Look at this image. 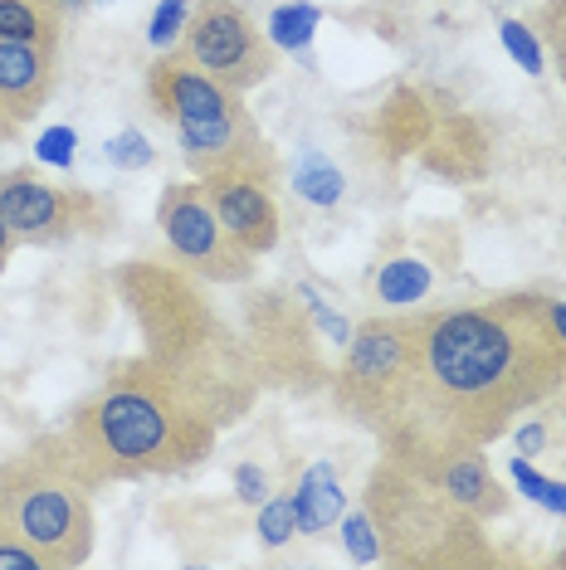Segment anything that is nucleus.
<instances>
[{"instance_id": "f257e3e1", "label": "nucleus", "mask_w": 566, "mask_h": 570, "mask_svg": "<svg viewBox=\"0 0 566 570\" xmlns=\"http://www.w3.org/2000/svg\"><path fill=\"white\" fill-rule=\"evenodd\" d=\"M566 385V346L547 332L533 293L494 303L416 313V366L396 434L381 439L386 459L416 463L430 453L488 449L513 420Z\"/></svg>"}, {"instance_id": "f03ea898", "label": "nucleus", "mask_w": 566, "mask_h": 570, "mask_svg": "<svg viewBox=\"0 0 566 570\" xmlns=\"http://www.w3.org/2000/svg\"><path fill=\"white\" fill-rule=\"evenodd\" d=\"M221 424V410L201 385L147 352L108 371V381L64 424V444L88 483L108 488L196 469L211 459Z\"/></svg>"}, {"instance_id": "7ed1b4c3", "label": "nucleus", "mask_w": 566, "mask_h": 570, "mask_svg": "<svg viewBox=\"0 0 566 570\" xmlns=\"http://www.w3.org/2000/svg\"><path fill=\"white\" fill-rule=\"evenodd\" d=\"M94 492L64 434H45L0 463V531L30 547L45 570H74L94 551Z\"/></svg>"}, {"instance_id": "20e7f679", "label": "nucleus", "mask_w": 566, "mask_h": 570, "mask_svg": "<svg viewBox=\"0 0 566 570\" xmlns=\"http://www.w3.org/2000/svg\"><path fill=\"white\" fill-rule=\"evenodd\" d=\"M147 98L162 122H172L176 147L196 180L221 171H274L279 157L260 132L254 112L244 108V94L196 69L182 49H166L147 69Z\"/></svg>"}, {"instance_id": "39448f33", "label": "nucleus", "mask_w": 566, "mask_h": 570, "mask_svg": "<svg viewBox=\"0 0 566 570\" xmlns=\"http://www.w3.org/2000/svg\"><path fill=\"white\" fill-rule=\"evenodd\" d=\"M123 293L152 342L147 352L162 356L172 371H182L191 385H201L211 405L221 410V420L230 410L250 405L244 346H235V336L215 322V313L182 274H162V268L142 264L133 268V278H123Z\"/></svg>"}, {"instance_id": "423d86ee", "label": "nucleus", "mask_w": 566, "mask_h": 570, "mask_svg": "<svg viewBox=\"0 0 566 570\" xmlns=\"http://www.w3.org/2000/svg\"><path fill=\"white\" fill-rule=\"evenodd\" d=\"M410 366H416V313L367 317L362 327H352V342L342 346L332 400L342 414H352L357 424L386 439L406 420Z\"/></svg>"}, {"instance_id": "0eeeda50", "label": "nucleus", "mask_w": 566, "mask_h": 570, "mask_svg": "<svg viewBox=\"0 0 566 570\" xmlns=\"http://www.w3.org/2000/svg\"><path fill=\"white\" fill-rule=\"evenodd\" d=\"M157 229L176 258V268L191 278L230 288V283H244L254 274V254L230 239V229L221 225V215H215V205L205 196L201 180H176V186L162 190L157 196Z\"/></svg>"}, {"instance_id": "6e6552de", "label": "nucleus", "mask_w": 566, "mask_h": 570, "mask_svg": "<svg viewBox=\"0 0 566 570\" xmlns=\"http://www.w3.org/2000/svg\"><path fill=\"white\" fill-rule=\"evenodd\" d=\"M182 55L235 94H250L274 73V45L240 0H196Z\"/></svg>"}, {"instance_id": "1a4fd4ad", "label": "nucleus", "mask_w": 566, "mask_h": 570, "mask_svg": "<svg viewBox=\"0 0 566 570\" xmlns=\"http://www.w3.org/2000/svg\"><path fill=\"white\" fill-rule=\"evenodd\" d=\"M0 215H6V225L16 229V239L35 244V249L94 235L98 225L113 219L103 196L59 186V180H45L40 171H30V166L0 171Z\"/></svg>"}, {"instance_id": "9d476101", "label": "nucleus", "mask_w": 566, "mask_h": 570, "mask_svg": "<svg viewBox=\"0 0 566 570\" xmlns=\"http://www.w3.org/2000/svg\"><path fill=\"white\" fill-rule=\"evenodd\" d=\"M274 171H221V176H205V196H211L221 225L230 229V239L240 249H250L254 258L274 254L279 235H283V219H279V200H274Z\"/></svg>"}, {"instance_id": "9b49d317", "label": "nucleus", "mask_w": 566, "mask_h": 570, "mask_svg": "<svg viewBox=\"0 0 566 570\" xmlns=\"http://www.w3.org/2000/svg\"><path fill=\"white\" fill-rule=\"evenodd\" d=\"M59 49L0 40V141H16L55 94Z\"/></svg>"}, {"instance_id": "f8f14e48", "label": "nucleus", "mask_w": 566, "mask_h": 570, "mask_svg": "<svg viewBox=\"0 0 566 570\" xmlns=\"http://www.w3.org/2000/svg\"><path fill=\"white\" fill-rule=\"evenodd\" d=\"M396 463V459H391ZM401 469H410L416 478H424L435 492H445L455 508H465L469 517H479V522H488V517H498L508 508V492L498 488L494 469H488L484 449H455V453H430V459H416V463H401Z\"/></svg>"}, {"instance_id": "ddd939ff", "label": "nucleus", "mask_w": 566, "mask_h": 570, "mask_svg": "<svg viewBox=\"0 0 566 570\" xmlns=\"http://www.w3.org/2000/svg\"><path fill=\"white\" fill-rule=\"evenodd\" d=\"M289 492H293V508H299V531H303V537H323V531L338 527L342 512L352 508V502H347L342 478H338V469H332L328 459L323 463H308L303 478Z\"/></svg>"}, {"instance_id": "4468645a", "label": "nucleus", "mask_w": 566, "mask_h": 570, "mask_svg": "<svg viewBox=\"0 0 566 570\" xmlns=\"http://www.w3.org/2000/svg\"><path fill=\"white\" fill-rule=\"evenodd\" d=\"M371 293H377V303L386 313H416V303H424V297L435 293V274L420 258H386L377 268Z\"/></svg>"}, {"instance_id": "2eb2a0df", "label": "nucleus", "mask_w": 566, "mask_h": 570, "mask_svg": "<svg viewBox=\"0 0 566 570\" xmlns=\"http://www.w3.org/2000/svg\"><path fill=\"white\" fill-rule=\"evenodd\" d=\"M59 10L45 0H0V40L59 49Z\"/></svg>"}, {"instance_id": "dca6fc26", "label": "nucleus", "mask_w": 566, "mask_h": 570, "mask_svg": "<svg viewBox=\"0 0 566 570\" xmlns=\"http://www.w3.org/2000/svg\"><path fill=\"white\" fill-rule=\"evenodd\" d=\"M289 180H293V190H299L308 205H338L342 190H347L342 171H338V166H332L328 157H318V151H303V157L293 161Z\"/></svg>"}, {"instance_id": "f3484780", "label": "nucleus", "mask_w": 566, "mask_h": 570, "mask_svg": "<svg viewBox=\"0 0 566 570\" xmlns=\"http://www.w3.org/2000/svg\"><path fill=\"white\" fill-rule=\"evenodd\" d=\"M254 537H260L264 551H279L289 547L293 537H303L299 531V508H293V492H269V498L260 502V517H254Z\"/></svg>"}, {"instance_id": "a211bd4d", "label": "nucleus", "mask_w": 566, "mask_h": 570, "mask_svg": "<svg viewBox=\"0 0 566 570\" xmlns=\"http://www.w3.org/2000/svg\"><path fill=\"white\" fill-rule=\"evenodd\" d=\"M323 24V16H318V6H279L274 16H269V45L283 49V55H299V49L313 45V30Z\"/></svg>"}, {"instance_id": "6ab92c4d", "label": "nucleus", "mask_w": 566, "mask_h": 570, "mask_svg": "<svg viewBox=\"0 0 566 570\" xmlns=\"http://www.w3.org/2000/svg\"><path fill=\"white\" fill-rule=\"evenodd\" d=\"M508 478H513V488H518L527 502H537L543 512L566 517V483H562V478H547L543 469H533V459H527V453L508 459Z\"/></svg>"}, {"instance_id": "aec40b11", "label": "nucleus", "mask_w": 566, "mask_h": 570, "mask_svg": "<svg viewBox=\"0 0 566 570\" xmlns=\"http://www.w3.org/2000/svg\"><path fill=\"white\" fill-rule=\"evenodd\" d=\"M498 40H504L508 59H518V69L527 73V79H543V73H547V45H543V35H537L527 20L508 16L504 24H498Z\"/></svg>"}, {"instance_id": "412c9836", "label": "nucleus", "mask_w": 566, "mask_h": 570, "mask_svg": "<svg viewBox=\"0 0 566 570\" xmlns=\"http://www.w3.org/2000/svg\"><path fill=\"white\" fill-rule=\"evenodd\" d=\"M338 531H342V551H347V561H357V566H377V561H386V556H381V531H377V522H371L367 502H362V508H347V512H342V522H338Z\"/></svg>"}, {"instance_id": "4be33fe9", "label": "nucleus", "mask_w": 566, "mask_h": 570, "mask_svg": "<svg viewBox=\"0 0 566 570\" xmlns=\"http://www.w3.org/2000/svg\"><path fill=\"white\" fill-rule=\"evenodd\" d=\"M191 24V0H157V10H152L147 20V45L166 55V49H182V35Z\"/></svg>"}, {"instance_id": "5701e85b", "label": "nucleus", "mask_w": 566, "mask_h": 570, "mask_svg": "<svg viewBox=\"0 0 566 570\" xmlns=\"http://www.w3.org/2000/svg\"><path fill=\"white\" fill-rule=\"evenodd\" d=\"M108 161L118 166V171H147V166L157 161V147H152L137 127H123V132L108 137Z\"/></svg>"}, {"instance_id": "b1692460", "label": "nucleus", "mask_w": 566, "mask_h": 570, "mask_svg": "<svg viewBox=\"0 0 566 570\" xmlns=\"http://www.w3.org/2000/svg\"><path fill=\"white\" fill-rule=\"evenodd\" d=\"M537 35H543L547 55L557 59V73L566 83V0H543L537 6Z\"/></svg>"}, {"instance_id": "393cba45", "label": "nucleus", "mask_w": 566, "mask_h": 570, "mask_svg": "<svg viewBox=\"0 0 566 570\" xmlns=\"http://www.w3.org/2000/svg\"><path fill=\"white\" fill-rule=\"evenodd\" d=\"M230 483H235V498L250 502V508H260L269 492H274V483H269V473L260 463H235V469H230Z\"/></svg>"}, {"instance_id": "a878e982", "label": "nucleus", "mask_w": 566, "mask_h": 570, "mask_svg": "<svg viewBox=\"0 0 566 570\" xmlns=\"http://www.w3.org/2000/svg\"><path fill=\"white\" fill-rule=\"evenodd\" d=\"M74 141H79L74 127H49V132L40 137V147H35V157H40L45 166H59V171H69V166H74Z\"/></svg>"}, {"instance_id": "bb28decb", "label": "nucleus", "mask_w": 566, "mask_h": 570, "mask_svg": "<svg viewBox=\"0 0 566 570\" xmlns=\"http://www.w3.org/2000/svg\"><path fill=\"white\" fill-rule=\"evenodd\" d=\"M0 570H45V566H40V556L30 547H20L10 531H0Z\"/></svg>"}, {"instance_id": "cd10ccee", "label": "nucleus", "mask_w": 566, "mask_h": 570, "mask_svg": "<svg viewBox=\"0 0 566 570\" xmlns=\"http://www.w3.org/2000/svg\"><path fill=\"white\" fill-rule=\"evenodd\" d=\"M533 303H537V313H543L547 332H552V336H557V342L566 346V297H547V293H533Z\"/></svg>"}, {"instance_id": "c85d7f7f", "label": "nucleus", "mask_w": 566, "mask_h": 570, "mask_svg": "<svg viewBox=\"0 0 566 570\" xmlns=\"http://www.w3.org/2000/svg\"><path fill=\"white\" fill-rule=\"evenodd\" d=\"M513 444H518V453H527V459H537V453L547 449V424L543 420H527L513 430Z\"/></svg>"}, {"instance_id": "c756f323", "label": "nucleus", "mask_w": 566, "mask_h": 570, "mask_svg": "<svg viewBox=\"0 0 566 570\" xmlns=\"http://www.w3.org/2000/svg\"><path fill=\"white\" fill-rule=\"evenodd\" d=\"M16 249H20L16 229H10V225H6V215H0V274L10 268V254H16Z\"/></svg>"}, {"instance_id": "7c9ffc66", "label": "nucleus", "mask_w": 566, "mask_h": 570, "mask_svg": "<svg viewBox=\"0 0 566 570\" xmlns=\"http://www.w3.org/2000/svg\"><path fill=\"white\" fill-rule=\"evenodd\" d=\"M45 6H55V10H59V0H45Z\"/></svg>"}]
</instances>
